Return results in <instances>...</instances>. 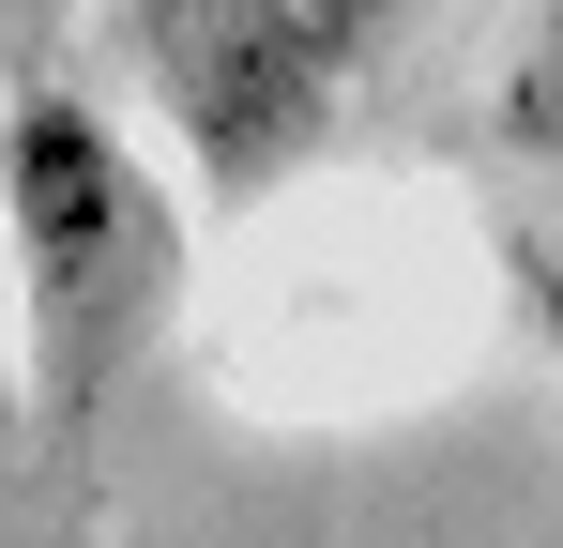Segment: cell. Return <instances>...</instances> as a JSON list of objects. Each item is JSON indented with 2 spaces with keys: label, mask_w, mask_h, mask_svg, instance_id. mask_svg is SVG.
Returning <instances> with one entry per match:
<instances>
[{
  "label": "cell",
  "mask_w": 563,
  "mask_h": 548,
  "mask_svg": "<svg viewBox=\"0 0 563 548\" xmlns=\"http://www.w3.org/2000/svg\"><path fill=\"white\" fill-rule=\"evenodd\" d=\"M320 31H335V46H351V62H380V46H396V31H411V0H320Z\"/></svg>",
  "instance_id": "cell-5"
},
{
  "label": "cell",
  "mask_w": 563,
  "mask_h": 548,
  "mask_svg": "<svg viewBox=\"0 0 563 548\" xmlns=\"http://www.w3.org/2000/svg\"><path fill=\"white\" fill-rule=\"evenodd\" d=\"M184 305V213L153 153L92 91H15L0 107V320H15V412L92 427L137 381V351Z\"/></svg>",
  "instance_id": "cell-1"
},
{
  "label": "cell",
  "mask_w": 563,
  "mask_h": 548,
  "mask_svg": "<svg viewBox=\"0 0 563 548\" xmlns=\"http://www.w3.org/2000/svg\"><path fill=\"white\" fill-rule=\"evenodd\" d=\"M0 427H15V320H0Z\"/></svg>",
  "instance_id": "cell-6"
},
{
  "label": "cell",
  "mask_w": 563,
  "mask_h": 548,
  "mask_svg": "<svg viewBox=\"0 0 563 548\" xmlns=\"http://www.w3.org/2000/svg\"><path fill=\"white\" fill-rule=\"evenodd\" d=\"M122 46H137V77L168 107V138L229 198H275L320 153V122L351 107V77H366L320 31V0H122Z\"/></svg>",
  "instance_id": "cell-2"
},
{
  "label": "cell",
  "mask_w": 563,
  "mask_h": 548,
  "mask_svg": "<svg viewBox=\"0 0 563 548\" xmlns=\"http://www.w3.org/2000/svg\"><path fill=\"white\" fill-rule=\"evenodd\" d=\"M518 305H533V336H549V365H563V244H549V229L518 244Z\"/></svg>",
  "instance_id": "cell-4"
},
{
  "label": "cell",
  "mask_w": 563,
  "mask_h": 548,
  "mask_svg": "<svg viewBox=\"0 0 563 548\" xmlns=\"http://www.w3.org/2000/svg\"><path fill=\"white\" fill-rule=\"evenodd\" d=\"M487 122H503V153H518V168L563 183V0L533 15V46L503 62V107H487Z\"/></svg>",
  "instance_id": "cell-3"
}]
</instances>
